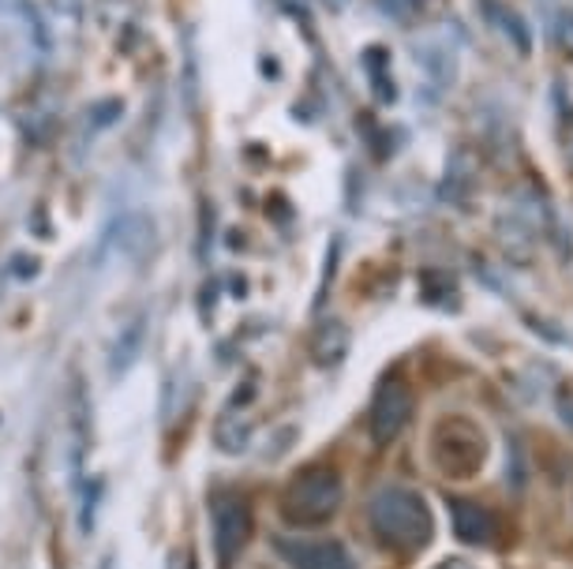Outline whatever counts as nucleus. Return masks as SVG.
<instances>
[{"label": "nucleus", "mask_w": 573, "mask_h": 569, "mask_svg": "<svg viewBox=\"0 0 573 569\" xmlns=\"http://www.w3.org/2000/svg\"><path fill=\"white\" fill-rule=\"evenodd\" d=\"M554 409H559L562 424L573 427V382H562L559 393H554Z\"/></svg>", "instance_id": "nucleus-15"}, {"label": "nucleus", "mask_w": 573, "mask_h": 569, "mask_svg": "<svg viewBox=\"0 0 573 569\" xmlns=\"http://www.w3.org/2000/svg\"><path fill=\"white\" fill-rule=\"evenodd\" d=\"M450 517H453V536L469 547H484L495 536V513L472 499H450Z\"/></svg>", "instance_id": "nucleus-7"}, {"label": "nucleus", "mask_w": 573, "mask_h": 569, "mask_svg": "<svg viewBox=\"0 0 573 569\" xmlns=\"http://www.w3.org/2000/svg\"><path fill=\"white\" fill-rule=\"evenodd\" d=\"M408 416H413V390L402 379H382L375 401H371V438L379 446L394 443Z\"/></svg>", "instance_id": "nucleus-5"}, {"label": "nucleus", "mask_w": 573, "mask_h": 569, "mask_svg": "<svg viewBox=\"0 0 573 569\" xmlns=\"http://www.w3.org/2000/svg\"><path fill=\"white\" fill-rule=\"evenodd\" d=\"M116 241H121V252L132 263H147L158 247V225H154L150 214H132L116 225Z\"/></svg>", "instance_id": "nucleus-8"}, {"label": "nucleus", "mask_w": 573, "mask_h": 569, "mask_svg": "<svg viewBox=\"0 0 573 569\" xmlns=\"http://www.w3.org/2000/svg\"><path fill=\"white\" fill-rule=\"evenodd\" d=\"M431 457L442 476L450 480H469L487 461V438L472 420L465 416H446L439 420L431 435Z\"/></svg>", "instance_id": "nucleus-3"}, {"label": "nucleus", "mask_w": 573, "mask_h": 569, "mask_svg": "<svg viewBox=\"0 0 573 569\" xmlns=\"http://www.w3.org/2000/svg\"><path fill=\"white\" fill-rule=\"evenodd\" d=\"M143 337H147V319H132L121 334H116V342L109 345V371L113 375H124L127 367H132L135 360H139L143 353Z\"/></svg>", "instance_id": "nucleus-9"}, {"label": "nucleus", "mask_w": 573, "mask_h": 569, "mask_svg": "<svg viewBox=\"0 0 573 569\" xmlns=\"http://www.w3.org/2000/svg\"><path fill=\"white\" fill-rule=\"evenodd\" d=\"M211 521H214V555L217 569H233L236 558L244 555L251 539V510L240 494H214L211 502Z\"/></svg>", "instance_id": "nucleus-4"}, {"label": "nucleus", "mask_w": 573, "mask_h": 569, "mask_svg": "<svg viewBox=\"0 0 573 569\" xmlns=\"http://www.w3.org/2000/svg\"><path fill=\"white\" fill-rule=\"evenodd\" d=\"M169 569H199V562H195V555H188V550H177Z\"/></svg>", "instance_id": "nucleus-18"}, {"label": "nucleus", "mask_w": 573, "mask_h": 569, "mask_svg": "<svg viewBox=\"0 0 573 569\" xmlns=\"http://www.w3.org/2000/svg\"><path fill=\"white\" fill-rule=\"evenodd\" d=\"M480 8H484L487 20L495 23L509 42H514V49H517V53H529V49H532L529 23H525V15H517L514 8L506 4V0H480Z\"/></svg>", "instance_id": "nucleus-10"}, {"label": "nucleus", "mask_w": 573, "mask_h": 569, "mask_svg": "<svg viewBox=\"0 0 573 569\" xmlns=\"http://www.w3.org/2000/svg\"><path fill=\"white\" fill-rule=\"evenodd\" d=\"M116 116H121V102H102L94 109V127H102V124H113Z\"/></svg>", "instance_id": "nucleus-16"}, {"label": "nucleus", "mask_w": 573, "mask_h": 569, "mask_svg": "<svg viewBox=\"0 0 573 569\" xmlns=\"http://www.w3.org/2000/svg\"><path fill=\"white\" fill-rule=\"evenodd\" d=\"M375 4L390 15V20H413V15L424 12L427 0H375Z\"/></svg>", "instance_id": "nucleus-14"}, {"label": "nucleus", "mask_w": 573, "mask_h": 569, "mask_svg": "<svg viewBox=\"0 0 573 569\" xmlns=\"http://www.w3.org/2000/svg\"><path fill=\"white\" fill-rule=\"evenodd\" d=\"M416 57H420L427 76L439 79L442 87L453 79V68H458V64H453V49H446L442 42H420L416 45Z\"/></svg>", "instance_id": "nucleus-12"}, {"label": "nucleus", "mask_w": 573, "mask_h": 569, "mask_svg": "<svg viewBox=\"0 0 573 569\" xmlns=\"http://www.w3.org/2000/svg\"><path fill=\"white\" fill-rule=\"evenodd\" d=\"M274 550L281 555V562H289L293 569H357L352 555L345 550L338 539H293V536H278Z\"/></svg>", "instance_id": "nucleus-6"}, {"label": "nucleus", "mask_w": 573, "mask_h": 569, "mask_svg": "<svg viewBox=\"0 0 573 569\" xmlns=\"http://www.w3.org/2000/svg\"><path fill=\"white\" fill-rule=\"evenodd\" d=\"M20 8H23V23L31 26V38H34V49H42V53H49V45H53V38H49V26L42 23V12L38 8L31 4V0H20Z\"/></svg>", "instance_id": "nucleus-13"}, {"label": "nucleus", "mask_w": 573, "mask_h": 569, "mask_svg": "<svg viewBox=\"0 0 573 569\" xmlns=\"http://www.w3.org/2000/svg\"><path fill=\"white\" fill-rule=\"evenodd\" d=\"M442 569H472V566H465V562H446Z\"/></svg>", "instance_id": "nucleus-20"}, {"label": "nucleus", "mask_w": 573, "mask_h": 569, "mask_svg": "<svg viewBox=\"0 0 573 569\" xmlns=\"http://www.w3.org/2000/svg\"><path fill=\"white\" fill-rule=\"evenodd\" d=\"M345 499V480L334 468L326 465H307L300 468L293 480L285 483L281 491V521L293 528H312V525H323L338 513Z\"/></svg>", "instance_id": "nucleus-2"}, {"label": "nucleus", "mask_w": 573, "mask_h": 569, "mask_svg": "<svg viewBox=\"0 0 573 569\" xmlns=\"http://www.w3.org/2000/svg\"><path fill=\"white\" fill-rule=\"evenodd\" d=\"M371 532L397 555H416L435 539V517L413 488H382L368 506Z\"/></svg>", "instance_id": "nucleus-1"}, {"label": "nucleus", "mask_w": 573, "mask_h": 569, "mask_svg": "<svg viewBox=\"0 0 573 569\" xmlns=\"http://www.w3.org/2000/svg\"><path fill=\"white\" fill-rule=\"evenodd\" d=\"M559 38L566 49H573V12H562V20H559Z\"/></svg>", "instance_id": "nucleus-17"}, {"label": "nucleus", "mask_w": 573, "mask_h": 569, "mask_svg": "<svg viewBox=\"0 0 573 569\" xmlns=\"http://www.w3.org/2000/svg\"><path fill=\"white\" fill-rule=\"evenodd\" d=\"M60 8H64L68 15H79V0H60Z\"/></svg>", "instance_id": "nucleus-19"}, {"label": "nucleus", "mask_w": 573, "mask_h": 569, "mask_svg": "<svg viewBox=\"0 0 573 569\" xmlns=\"http://www.w3.org/2000/svg\"><path fill=\"white\" fill-rule=\"evenodd\" d=\"M349 356V330L341 323H323L312 337V360L318 367H338Z\"/></svg>", "instance_id": "nucleus-11"}]
</instances>
